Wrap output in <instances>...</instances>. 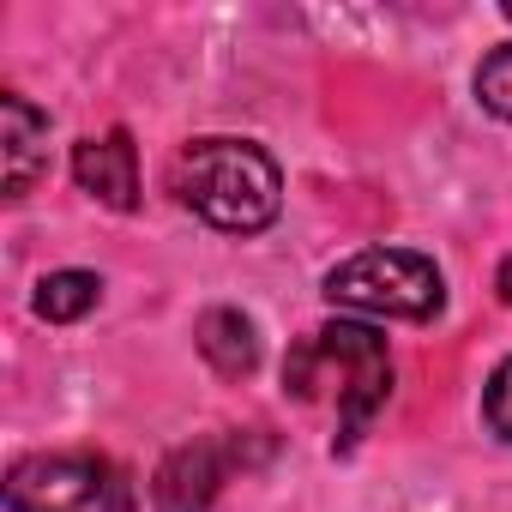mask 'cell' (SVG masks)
<instances>
[{"instance_id":"obj_1","label":"cell","mask_w":512,"mask_h":512,"mask_svg":"<svg viewBox=\"0 0 512 512\" xmlns=\"http://www.w3.org/2000/svg\"><path fill=\"white\" fill-rule=\"evenodd\" d=\"M284 392L296 404H332L338 410V434H332V452H356L368 422L386 410L392 398V356H386V338L374 326H356V320H332L308 338L290 344L284 356Z\"/></svg>"},{"instance_id":"obj_2","label":"cell","mask_w":512,"mask_h":512,"mask_svg":"<svg viewBox=\"0 0 512 512\" xmlns=\"http://www.w3.org/2000/svg\"><path fill=\"white\" fill-rule=\"evenodd\" d=\"M175 193L193 217L229 235H260L284 211V175L253 139H193L175 157Z\"/></svg>"},{"instance_id":"obj_3","label":"cell","mask_w":512,"mask_h":512,"mask_svg":"<svg viewBox=\"0 0 512 512\" xmlns=\"http://www.w3.org/2000/svg\"><path fill=\"white\" fill-rule=\"evenodd\" d=\"M326 302L350 308V314L422 326L446 308V284H440L434 260H422L410 247H362L344 266L326 272Z\"/></svg>"},{"instance_id":"obj_4","label":"cell","mask_w":512,"mask_h":512,"mask_svg":"<svg viewBox=\"0 0 512 512\" xmlns=\"http://www.w3.org/2000/svg\"><path fill=\"white\" fill-rule=\"evenodd\" d=\"M7 512H133V482L97 452H37L7 470Z\"/></svg>"},{"instance_id":"obj_5","label":"cell","mask_w":512,"mask_h":512,"mask_svg":"<svg viewBox=\"0 0 512 512\" xmlns=\"http://www.w3.org/2000/svg\"><path fill=\"white\" fill-rule=\"evenodd\" d=\"M247 464L241 458V440H193L181 452H169V464L157 470V512H211L223 476Z\"/></svg>"},{"instance_id":"obj_6","label":"cell","mask_w":512,"mask_h":512,"mask_svg":"<svg viewBox=\"0 0 512 512\" xmlns=\"http://www.w3.org/2000/svg\"><path fill=\"white\" fill-rule=\"evenodd\" d=\"M73 181L103 199L109 211H133L139 205V151L127 127H109L103 139H79L73 145Z\"/></svg>"},{"instance_id":"obj_7","label":"cell","mask_w":512,"mask_h":512,"mask_svg":"<svg viewBox=\"0 0 512 512\" xmlns=\"http://www.w3.org/2000/svg\"><path fill=\"white\" fill-rule=\"evenodd\" d=\"M49 169V115L25 103L19 91L0 97V175H7V199H25L37 175Z\"/></svg>"},{"instance_id":"obj_8","label":"cell","mask_w":512,"mask_h":512,"mask_svg":"<svg viewBox=\"0 0 512 512\" xmlns=\"http://www.w3.org/2000/svg\"><path fill=\"white\" fill-rule=\"evenodd\" d=\"M193 338H199V356L223 380H241V374H253V362H260V338H253V320L241 308H205Z\"/></svg>"},{"instance_id":"obj_9","label":"cell","mask_w":512,"mask_h":512,"mask_svg":"<svg viewBox=\"0 0 512 512\" xmlns=\"http://www.w3.org/2000/svg\"><path fill=\"white\" fill-rule=\"evenodd\" d=\"M97 302H103V278H97V272H49V278L37 284V296H31L37 320H49V326H73V320H85Z\"/></svg>"},{"instance_id":"obj_10","label":"cell","mask_w":512,"mask_h":512,"mask_svg":"<svg viewBox=\"0 0 512 512\" xmlns=\"http://www.w3.org/2000/svg\"><path fill=\"white\" fill-rule=\"evenodd\" d=\"M476 103L500 121H512V43H500L482 67H476Z\"/></svg>"},{"instance_id":"obj_11","label":"cell","mask_w":512,"mask_h":512,"mask_svg":"<svg viewBox=\"0 0 512 512\" xmlns=\"http://www.w3.org/2000/svg\"><path fill=\"white\" fill-rule=\"evenodd\" d=\"M482 416H488V428H494L500 440H512V356L488 374V386H482Z\"/></svg>"},{"instance_id":"obj_12","label":"cell","mask_w":512,"mask_h":512,"mask_svg":"<svg viewBox=\"0 0 512 512\" xmlns=\"http://www.w3.org/2000/svg\"><path fill=\"white\" fill-rule=\"evenodd\" d=\"M494 290H500V302L512 308V253H506V260H500V278H494Z\"/></svg>"}]
</instances>
